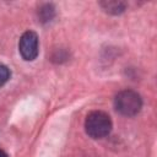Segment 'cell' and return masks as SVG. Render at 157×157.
<instances>
[{
    "label": "cell",
    "instance_id": "3",
    "mask_svg": "<svg viewBox=\"0 0 157 157\" xmlns=\"http://www.w3.org/2000/svg\"><path fill=\"white\" fill-rule=\"evenodd\" d=\"M18 49L25 60H34L38 55V36L33 31L25 32L20 38Z\"/></svg>",
    "mask_w": 157,
    "mask_h": 157
},
{
    "label": "cell",
    "instance_id": "4",
    "mask_svg": "<svg viewBox=\"0 0 157 157\" xmlns=\"http://www.w3.org/2000/svg\"><path fill=\"white\" fill-rule=\"evenodd\" d=\"M101 5H102V7L107 12L114 13V15L123 12L124 11V7H125L124 4L120 2V1H105V2H101Z\"/></svg>",
    "mask_w": 157,
    "mask_h": 157
},
{
    "label": "cell",
    "instance_id": "2",
    "mask_svg": "<svg viewBox=\"0 0 157 157\" xmlns=\"http://www.w3.org/2000/svg\"><path fill=\"white\" fill-rule=\"evenodd\" d=\"M114 107L121 115L134 117L141 110L142 99L137 92L132 90H124L115 96Z\"/></svg>",
    "mask_w": 157,
    "mask_h": 157
},
{
    "label": "cell",
    "instance_id": "5",
    "mask_svg": "<svg viewBox=\"0 0 157 157\" xmlns=\"http://www.w3.org/2000/svg\"><path fill=\"white\" fill-rule=\"evenodd\" d=\"M10 75H11L10 69H9L6 65L0 64V87H1V86H4V85L9 81Z\"/></svg>",
    "mask_w": 157,
    "mask_h": 157
},
{
    "label": "cell",
    "instance_id": "6",
    "mask_svg": "<svg viewBox=\"0 0 157 157\" xmlns=\"http://www.w3.org/2000/svg\"><path fill=\"white\" fill-rule=\"evenodd\" d=\"M53 15H54V9L52 5H45L44 7L40 9V16H42L43 21L50 20L53 17Z\"/></svg>",
    "mask_w": 157,
    "mask_h": 157
},
{
    "label": "cell",
    "instance_id": "7",
    "mask_svg": "<svg viewBox=\"0 0 157 157\" xmlns=\"http://www.w3.org/2000/svg\"><path fill=\"white\" fill-rule=\"evenodd\" d=\"M0 157H9V156H7V153H6L5 151L0 150Z\"/></svg>",
    "mask_w": 157,
    "mask_h": 157
},
{
    "label": "cell",
    "instance_id": "1",
    "mask_svg": "<svg viewBox=\"0 0 157 157\" xmlns=\"http://www.w3.org/2000/svg\"><path fill=\"white\" fill-rule=\"evenodd\" d=\"M112 119L110 117L102 110L91 112L85 120V129L88 136L92 139H103L109 135L112 130Z\"/></svg>",
    "mask_w": 157,
    "mask_h": 157
}]
</instances>
